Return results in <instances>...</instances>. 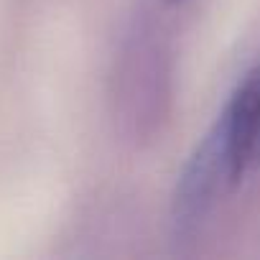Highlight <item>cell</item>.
<instances>
[{
	"label": "cell",
	"instance_id": "2",
	"mask_svg": "<svg viewBox=\"0 0 260 260\" xmlns=\"http://www.w3.org/2000/svg\"><path fill=\"white\" fill-rule=\"evenodd\" d=\"M252 164H260V125H257V138H255V161Z\"/></svg>",
	"mask_w": 260,
	"mask_h": 260
},
{
	"label": "cell",
	"instance_id": "1",
	"mask_svg": "<svg viewBox=\"0 0 260 260\" xmlns=\"http://www.w3.org/2000/svg\"><path fill=\"white\" fill-rule=\"evenodd\" d=\"M257 125L260 69L250 72L237 84L212 127L184 164L171 199V219L176 230H197L237 186L245 169L255 161Z\"/></svg>",
	"mask_w": 260,
	"mask_h": 260
},
{
	"label": "cell",
	"instance_id": "3",
	"mask_svg": "<svg viewBox=\"0 0 260 260\" xmlns=\"http://www.w3.org/2000/svg\"><path fill=\"white\" fill-rule=\"evenodd\" d=\"M164 3H169V6H179V3H184V0H164Z\"/></svg>",
	"mask_w": 260,
	"mask_h": 260
}]
</instances>
